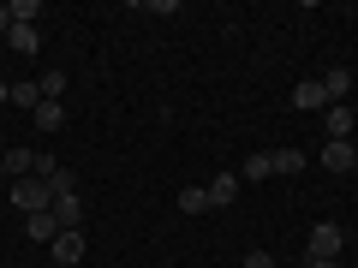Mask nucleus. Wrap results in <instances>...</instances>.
Here are the masks:
<instances>
[{
	"label": "nucleus",
	"mask_w": 358,
	"mask_h": 268,
	"mask_svg": "<svg viewBox=\"0 0 358 268\" xmlns=\"http://www.w3.org/2000/svg\"><path fill=\"white\" fill-rule=\"evenodd\" d=\"M13 203L24 209V215H42V209H54V191H48V179H13Z\"/></svg>",
	"instance_id": "nucleus-1"
},
{
	"label": "nucleus",
	"mask_w": 358,
	"mask_h": 268,
	"mask_svg": "<svg viewBox=\"0 0 358 268\" xmlns=\"http://www.w3.org/2000/svg\"><path fill=\"white\" fill-rule=\"evenodd\" d=\"M346 251V227H334V221H317V227H310V256H341Z\"/></svg>",
	"instance_id": "nucleus-2"
},
{
	"label": "nucleus",
	"mask_w": 358,
	"mask_h": 268,
	"mask_svg": "<svg viewBox=\"0 0 358 268\" xmlns=\"http://www.w3.org/2000/svg\"><path fill=\"white\" fill-rule=\"evenodd\" d=\"M322 167H329V173H358V149L346 137H329L322 143Z\"/></svg>",
	"instance_id": "nucleus-3"
},
{
	"label": "nucleus",
	"mask_w": 358,
	"mask_h": 268,
	"mask_svg": "<svg viewBox=\"0 0 358 268\" xmlns=\"http://www.w3.org/2000/svg\"><path fill=\"white\" fill-rule=\"evenodd\" d=\"M48 251H54V262H60V268H78V262H84V227H78V232H60Z\"/></svg>",
	"instance_id": "nucleus-4"
},
{
	"label": "nucleus",
	"mask_w": 358,
	"mask_h": 268,
	"mask_svg": "<svg viewBox=\"0 0 358 268\" xmlns=\"http://www.w3.org/2000/svg\"><path fill=\"white\" fill-rule=\"evenodd\" d=\"M24 239H30V244H54V239H60V221H54V209L24 215Z\"/></svg>",
	"instance_id": "nucleus-5"
},
{
	"label": "nucleus",
	"mask_w": 358,
	"mask_h": 268,
	"mask_svg": "<svg viewBox=\"0 0 358 268\" xmlns=\"http://www.w3.org/2000/svg\"><path fill=\"white\" fill-rule=\"evenodd\" d=\"M203 191H209V209H233V197H239V173H215Z\"/></svg>",
	"instance_id": "nucleus-6"
},
{
	"label": "nucleus",
	"mask_w": 358,
	"mask_h": 268,
	"mask_svg": "<svg viewBox=\"0 0 358 268\" xmlns=\"http://www.w3.org/2000/svg\"><path fill=\"white\" fill-rule=\"evenodd\" d=\"M346 89H352V72H346V66H329V72H322V96H329V107L346 102Z\"/></svg>",
	"instance_id": "nucleus-7"
},
{
	"label": "nucleus",
	"mask_w": 358,
	"mask_h": 268,
	"mask_svg": "<svg viewBox=\"0 0 358 268\" xmlns=\"http://www.w3.org/2000/svg\"><path fill=\"white\" fill-rule=\"evenodd\" d=\"M293 107H305V114H317V107H329V96H322V77H305V84L293 89Z\"/></svg>",
	"instance_id": "nucleus-8"
},
{
	"label": "nucleus",
	"mask_w": 358,
	"mask_h": 268,
	"mask_svg": "<svg viewBox=\"0 0 358 268\" xmlns=\"http://www.w3.org/2000/svg\"><path fill=\"white\" fill-rule=\"evenodd\" d=\"M54 221H60V232H78L84 227V197H60L54 203Z\"/></svg>",
	"instance_id": "nucleus-9"
},
{
	"label": "nucleus",
	"mask_w": 358,
	"mask_h": 268,
	"mask_svg": "<svg viewBox=\"0 0 358 268\" xmlns=\"http://www.w3.org/2000/svg\"><path fill=\"white\" fill-rule=\"evenodd\" d=\"M6 48H13V54H36V48H42V24H13Z\"/></svg>",
	"instance_id": "nucleus-10"
},
{
	"label": "nucleus",
	"mask_w": 358,
	"mask_h": 268,
	"mask_svg": "<svg viewBox=\"0 0 358 268\" xmlns=\"http://www.w3.org/2000/svg\"><path fill=\"white\" fill-rule=\"evenodd\" d=\"M275 173V155H245V167H239V185H257V179H268Z\"/></svg>",
	"instance_id": "nucleus-11"
},
{
	"label": "nucleus",
	"mask_w": 358,
	"mask_h": 268,
	"mask_svg": "<svg viewBox=\"0 0 358 268\" xmlns=\"http://www.w3.org/2000/svg\"><path fill=\"white\" fill-rule=\"evenodd\" d=\"M36 173V149H6V179H30Z\"/></svg>",
	"instance_id": "nucleus-12"
},
{
	"label": "nucleus",
	"mask_w": 358,
	"mask_h": 268,
	"mask_svg": "<svg viewBox=\"0 0 358 268\" xmlns=\"http://www.w3.org/2000/svg\"><path fill=\"white\" fill-rule=\"evenodd\" d=\"M322 126H329V137H352V107H329V114H322Z\"/></svg>",
	"instance_id": "nucleus-13"
},
{
	"label": "nucleus",
	"mask_w": 358,
	"mask_h": 268,
	"mask_svg": "<svg viewBox=\"0 0 358 268\" xmlns=\"http://www.w3.org/2000/svg\"><path fill=\"white\" fill-rule=\"evenodd\" d=\"M30 119H36L42 131H60V126H66V107H60V102H36V114H30Z\"/></svg>",
	"instance_id": "nucleus-14"
},
{
	"label": "nucleus",
	"mask_w": 358,
	"mask_h": 268,
	"mask_svg": "<svg viewBox=\"0 0 358 268\" xmlns=\"http://www.w3.org/2000/svg\"><path fill=\"white\" fill-rule=\"evenodd\" d=\"M48 191H54V203H60V197H78V179H72V167H54V173H48Z\"/></svg>",
	"instance_id": "nucleus-15"
},
{
	"label": "nucleus",
	"mask_w": 358,
	"mask_h": 268,
	"mask_svg": "<svg viewBox=\"0 0 358 268\" xmlns=\"http://www.w3.org/2000/svg\"><path fill=\"white\" fill-rule=\"evenodd\" d=\"M179 209H185V215H209V191L203 185H185V191H179Z\"/></svg>",
	"instance_id": "nucleus-16"
},
{
	"label": "nucleus",
	"mask_w": 358,
	"mask_h": 268,
	"mask_svg": "<svg viewBox=\"0 0 358 268\" xmlns=\"http://www.w3.org/2000/svg\"><path fill=\"white\" fill-rule=\"evenodd\" d=\"M42 102H60V96H66V72H42Z\"/></svg>",
	"instance_id": "nucleus-17"
},
{
	"label": "nucleus",
	"mask_w": 358,
	"mask_h": 268,
	"mask_svg": "<svg viewBox=\"0 0 358 268\" xmlns=\"http://www.w3.org/2000/svg\"><path fill=\"white\" fill-rule=\"evenodd\" d=\"M36 18H42L36 0H13V24H36Z\"/></svg>",
	"instance_id": "nucleus-18"
},
{
	"label": "nucleus",
	"mask_w": 358,
	"mask_h": 268,
	"mask_svg": "<svg viewBox=\"0 0 358 268\" xmlns=\"http://www.w3.org/2000/svg\"><path fill=\"white\" fill-rule=\"evenodd\" d=\"M299 167H305L299 149H275V173H299Z\"/></svg>",
	"instance_id": "nucleus-19"
},
{
	"label": "nucleus",
	"mask_w": 358,
	"mask_h": 268,
	"mask_svg": "<svg viewBox=\"0 0 358 268\" xmlns=\"http://www.w3.org/2000/svg\"><path fill=\"white\" fill-rule=\"evenodd\" d=\"M36 102H42L36 84H13V107H36Z\"/></svg>",
	"instance_id": "nucleus-20"
},
{
	"label": "nucleus",
	"mask_w": 358,
	"mask_h": 268,
	"mask_svg": "<svg viewBox=\"0 0 358 268\" xmlns=\"http://www.w3.org/2000/svg\"><path fill=\"white\" fill-rule=\"evenodd\" d=\"M245 268H275V256L268 251H245Z\"/></svg>",
	"instance_id": "nucleus-21"
},
{
	"label": "nucleus",
	"mask_w": 358,
	"mask_h": 268,
	"mask_svg": "<svg viewBox=\"0 0 358 268\" xmlns=\"http://www.w3.org/2000/svg\"><path fill=\"white\" fill-rule=\"evenodd\" d=\"M0 36H13V6H0Z\"/></svg>",
	"instance_id": "nucleus-22"
},
{
	"label": "nucleus",
	"mask_w": 358,
	"mask_h": 268,
	"mask_svg": "<svg viewBox=\"0 0 358 268\" xmlns=\"http://www.w3.org/2000/svg\"><path fill=\"white\" fill-rule=\"evenodd\" d=\"M310 268H341V262H329V256H310Z\"/></svg>",
	"instance_id": "nucleus-23"
},
{
	"label": "nucleus",
	"mask_w": 358,
	"mask_h": 268,
	"mask_svg": "<svg viewBox=\"0 0 358 268\" xmlns=\"http://www.w3.org/2000/svg\"><path fill=\"white\" fill-rule=\"evenodd\" d=\"M0 102H13V84H0Z\"/></svg>",
	"instance_id": "nucleus-24"
},
{
	"label": "nucleus",
	"mask_w": 358,
	"mask_h": 268,
	"mask_svg": "<svg viewBox=\"0 0 358 268\" xmlns=\"http://www.w3.org/2000/svg\"><path fill=\"white\" fill-rule=\"evenodd\" d=\"M0 179H6V155H0Z\"/></svg>",
	"instance_id": "nucleus-25"
}]
</instances>
